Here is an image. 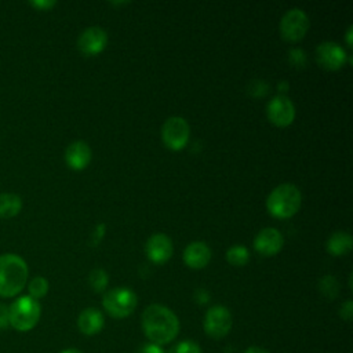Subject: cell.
I'll return each instance as SVG.
<instances>
[{
  "mask_svg": "<svg viewBox=\"0 0 353 353\" xmlns=\"http://www.w3.org/2000/svg\"><path fill=\"white\" fill-rule=\"evenodd\" d=\"M142 328L152 343H170L179 332V320L168 307L153 303L142 313Z\"/></svg>",
  "mask_w": 353,
  "mask_h": 353,
  "instance_id": "obj_1",
  "label": "cell"
},
{
  "mask_svg": "<svg viewBox=\"0 0 353 353\" xmlns=\"http://www.w3.org/2000/svg\"><path fill=\"white\" fill-rule=\"evenodd\" d=\"M28 274V265L19 255H0V296L12 298L18 295L26 285Z\"/></svg>",
  "mask_w": 353,
  "mask_h": 353,
  "instance_id": "obj_2",
  "label": "cell"
},
{
  "mask_svg": "<svg viewBox=\"0 0 353 353\" xmlns=\"http://www.w3.org/2000/svg\"><path fill=\"white\" fill-rule=\"evenodd\" d=\"M302 203L301 190L292 183H281L274 188L266 200L268 211L272 216L279 219H287L294 216Z\"/></svg>",
  "mask_w": 353,
  "mask_h": 353,
  "instance_id": "obj_3",
  "label": "cell"
},
{
  "mask_svg": "<svg viewBox=\"0 0 353 353\" xmlns=\"http://www.w3.org/2000/svg\"><path fill=\"white\" fill-rule=\"evenodd\" d=\"M10 325L21 332L30 331L36 327L40 320L41 307L39 301L33 299L29 295H23L17 298L10 306Z\"/></svg>",
  "mask_w": 353,
  "mask_h": 353,
  "instance_id": "obj_4",
  "label": "cell"
},
{
  "mask_svg": "<svg viewBox=\"0 0 353 353\" xmlns=\"http://www.w3.org/2000/svg\"><path fill=\"white\" fill-rule=\"evenodd\" d=\"M138 298L134 291L128 288H113L103 295L102 305L105 310L114 319H124L130 316L137 307Z\"/></svg>",
  "mask_w": 353,
  "mask_h": 353,
  "instance_id": "obj_5",
  "label": "cell"
},
{
  "mask_svg": "<svg viewBox=\"0 0 353 353\" xmlns=\"http://www.w3.org/2000/svg\"><path fill=\"white\" fill-rule=\"evenodd\" d=\"M190 128L183 117H168L161 127V139L164 145L171 150H181L189 141Z\"/></svg>",
  "mask_w": 353,
  "mask_h": 353,
  "instance_id": "obj_6",
  "label": "cell"
},
{
  "mask_svg": "<svg viewBox=\"0 0 353 353\" xmlns=\"http://www.w3.org/2000/svg\"><path fill=\"white\" fill-rule=\"evenodd\" d=\"M309 29V18L301 8H291L280 21V33L287 41H299Z\"/></svg>",
  "mask_w": 353,
  "mask_h": 353,
  "instance_id": "obj_7",
  "label": "cell"
},
{
  "mask_svg": "<svg viewBox=\"0 0 353 353\" xmlns=\"http://www.w3.org/2000/svg\"><path fill=\"white\" fill-rule=\"evenodd\" d=\"M232 314L228 307L216 305L207 310L204 317V331L208 336L214 339H221L226 336L232 328Z\"/></svg>",
  "mask_w": 353,
  "mask_h": 353,
  "instance_id": "obj_8",
  "label": "cell"
},
{
  "mask_svg": "<svg viewBox=\"0 0 353 353\" xmlns=\"http://www.w3.org/2000/svg\"><path fill=\"white\" fill-rule=\"evenodd\" d=\"M268 119L277 127H287L295 119V106L285 95H277L268 103Z\"/></svg>",
  "mask_w": 353,
  "mask_h": 353,
  "instance_id": "obj_9",
  "label": "cell"
},
{
  "mask_svg": "<svg viewBox=\"0 0 353 353\" xmlns=\"http://www.w3.org/2000/svg\"><path fill=\"white\" fill-rule=\"evenodd\" d=\"M346 58L345 50L334 41H324L316 48L317 63L327 70L341 69L346 63Z\"/></svg>",
  "mask_w": 353,
  "mask_h": 353,
  "instance_id": "obj_10",
  "label": "cell"
},
{
  "mask_svg": "<svg viewBox=\"0 0 353 353\" xmlns=\"http://www.w3.org/2000/svg\"><path fill=\"white\" fill-rule=\"evenodd\" d=\"M108 44V33L99 26H91L81 32L77 39V48L84 55H97L105 50Z\"/></svg>",
  "mask_w": 353,
  "mask_h": 353,
  "instance_id": "obj_11",
  "label": "cell"
},
{
  "mask_svg": "<svg viewBox=\"0 0 353 353\" xmlns=\"http://www.w3.org/2000/svg\"><path fill=\"white\" fill-rule=\"evenodd\" d=\"M172 250L174 247H172L171 239L163 233H156L150 236L145 245L148 258L156 265H161L167 262L172 255Z\"/></svg>",
  "mask_w": 353,
  "mask_h": 353,
  "instance_id": "obj_12",
  "label": "cell"
},
{
  "mask_svg": "<svg viewBox=\"0 0 353 353\" xmlns=\"http://www.w3.org/2000/svg\"><path fill=\"white\" fill-rule=\"evenodd\" d=\"M283 244H284V239L281 233L274 228L262 229L254 240L255 250L265 256H272L279 254L280 250L283 248Z\"/></svg>",
  "mask_w": 353,
  "mask_h": 353,
  "instance_id": "obj_13",
  "label": "cell"
},
{
  "mask_svg": "<svg viewBox=\"0 0 353 353\" xmlns=\"http://www.w3.org/2000/svg\"><path fill=\"white\" fill-rule=\"evenodd\" d=\"M66 164L76 171L84 170L91 161V149L84 141L72 142L65 150Z\"/></svg>",
  "mask_w": 353,
  "mask_h": 353,
  "instance_id": "obj_14",
  "label": "cell"
},
{
  "mask_svg": "<svg viewBox=\"0 0 353 353\" xmlns=\"http://www.w3.org/2000/svg\"><path fill=\"white\" fill-rule=\"evenodd\" d=\"M211 259V250L204 241H193L183 250V262L192 269H203Z\"/></svg>",
  "mask_w": 353,
  "mask_h": 353,
  "instance_id": "obj_15",
  "label": "cell"
},
{
  "mask_svg": "<svg viewBox=\"0 0 353 353\" xmlns=\"http://www.w3.org/2000/svg\"><path fill=\"white\" fill-rule=\"evenodd\" d=\"M103 324H105L103 314H102V312H99V310L95 309V307H87V309H84V310L79 314V319H77V327H79V330H80L84 335H87V336H91V335L98 334V332L103 328Z\"/></svg>",
  "mask_w": 353,
  "mask_h": 353,
  "instance_id": "obj_16",
  "label": "cell"
},
{
  "mask_svg": "<svg viewBox=\"0 0 353 353\" xmlns=\"http://www.w3.org/2000/svg\"><path fill=\"white\" fill-rule=\"evenodd\" d=\"M353 247V239L346 232H335L328 240H327V251L334 255H346Z\"/></svg>",
  "mask_w": 353,
  "mask_h": 353,
  "instance_id": "obj_17",
  "label": "cell"
},
{
  "mask_svg": "<svg viewBox=\"0 0 353 353\" xmlns=\"http://www.w3.org/2000/svg\"><path fill=\"white\" fill-rule=\"evenodd\" d=\"M22 210V200L15 193H0V218L10 219Z\"/></svg>",
  "mask_w": 353,
  "mask_h": 353,
  "instance_id": "obj_18",
  "label": "cell"
},
{
  "mask_svg": "<svg viewBox=\"0 0 353 353\" xmlns=\"http://www.w3.org/2000/svg\"><path fill=\"white\" fill-rule=\"evenodd\" d=\"M226 259L233 266H244L250 261V252L243 245H233L226 251Z\"/></svg>",
  "mask_w": 353,
  "mask_h": 353,
  "instance_id": "obj_19",
  "label": "cell"
},
{
  "mask_svg": "<svg viewBox=\"0 0 353 353\" xmlns=\"http://www.w3.org/2000/svg\"><path fill=\"white\" fill-rule=\"evenodd\" d=\"M48 281L46 277L43 276H36L33 277L29 284H28V290H29V296H32L33 299H40L43 296L47 295L48 292Z\"/></svg>",
  "mask_w": 353,
  "mask_h": 353,
  "instance_id": "obj_20",
  "label": "cell"
},
{
  "mask_svg": "<svg viewBox=\"0 0 353 353\" xmlns=\"http://www.w3.org/2000/svg\"><path fill=\"white\" fill-rule=\"evenodd\" d=\"M88 283L95 292H102L109 283V276L103 269H92L88 274Z\"/></svg>",
  "mask_w": 353,
  "mask_h": 353,
  "instance_id": "obj_21",
  "label": "cell"
},
{
  "mask_svg": "<svg viewBox=\"0 0 353 353\" xmlns=\"http://www.w3.org/2000/svg\"><path fill=\"white\" fill-rule=\"evenodd\" d=\"M319 290L320 292L328 298V299H334L338 295L339 291V284L336 281V279L334 276H324L320 281H319Z\"/></svg>",
  "mask_w": 353,
  "mask_h": 353,
  "instance_id": "obj_22",
  "label": "cell"
},
{
  "mask_svg": "<svg viewBox=\"0 0 353 353\" xmlns=\"http://www.w3.org/2000/svg\"><path fill=\"white\" fill-rule=\"evenodd\" d=\"M171 353H201V347L193 341H181L172 347Z\"/></svg>",
  "mask_w": 353,
  "mask_h": 353,
  "instance_id": "obj_23",
  "label": "cell"
},
{
  "mask_svg": "<svg viewBox=\"0 0 353 353\" xmlns=\"http://www.w3.org/2000/svg\"><path fill=\"white\" fill-rule=\"evenodd\" d=\"M288 61L294 68H303L306 63V55L301 48H292L288 52Z\"/></svg>",
  "mask_w": 353,
  "mask_h": 353,
  "instance_id": "obj_24",
  "label": "cell"
},
{
  "mask_svg": "<svg viewBox=\"0 0 353 353\" xmlns=\"http://www.w3.org/2000/svg\"><path fill=\"white\" fill-rule=\"evenodd\" d=\"M29 4L37 10L47 11V10H51L57 4V1L55 0H32L29 1Z\"/></svg>",
  "mask_w": 353,
  "mask_h": 353,
  "instance_id": "obj_25",
  "label": "cell"
},
{
  "mask_svg": "<svg viewBox=\"0 0 353 353\" xmlns=\"http://www.w3.org/2000/svg\"><path fill=\"white\" fill-rule=\"evenodd\" d=\"M339 314H341V317H342L343 320L350 321L352 317H353V302H352V301H346V302L342 305V307H341V310H339Z\"/></svg>",
  "mask_w": 353,
  "mask_h": 353,
  "instance_id": "obj_26",
  "label": "cell"
},
{
  "mask_svg": "<svg viewBox=\"0 0 353 353\" xmlns=\"http://www.w3.org/2000/svg\"><path fill=\"white\" fill-rule=\"evenodd\" d=\"M10 325L8 306L0 302V328H7Z\"/></svg>",
  "mask_w": 353,
  "mask_h": 353,
  "instance_id": "obj_27",
  "label": "cell"
},
{
  "mask_svg": "<svg viewBox=\"0 0 353 353\" xmlns=\"http://www.w3.org/2000/svg\"><path fill=\"white\" fill-rule=\"evenodd\" d=\"M138 353H164V350H163V347H161L160 345L148 342V343H143V345L138 349Z\"/></svg>",
  "mask_w": 353,
  "mask_h": 353,
  "instance_id": "obj_28",
  "label": "cell"
},
{
  "mask_svg": "<svg viewBox=\"0 0 353 353\" xmlns=\"http://www.w3.org/2000/svg\"><path fill=\"white\" fill-rule=\"evenodd\" d=\"M194 298H196V301H197L200 305H204V303H207V302H208V299H210V295H208V292H207L205 290H203V288H199V290H196Z\"/></svg>",
  "mask_w": 353,
  "mask_h": 353,
  "instance_id": "obj_29",
  "label": "cell"
},
{
  "mask_svg": "<svg viewBox=\"0 0 353 353\" xmlns=\"http://www.w3.org/2000/svg\"><path fill=\"white\" fill-rule=\"evenodd\" d=\"M103 233H105V225H103V223H101V225H98V226H97V229H95V232H94L92 243H94V244H98V243L101 241V239H102Z\"/></svg>",
  "mask_w": 353,
  "mask_h": 353,
  "instance_id": "obj_30",
  "label": "cell"
},
{
  "mask_svg": "<svg viewBox=\"0 0 353 353\" xmlns=\"http://www.w3.org/2000/svg\"><path fill=\"white\" fill-rule=\"evenodd\" d=\"M244 353H269V352L263 347H259V346H250L248 349L244 350Z\"/></svg>",
  "mask_w": 353,
  "mask_h": 353,
  "instance_id": "obj_31",
  "label": "cell"
},
{
  "mask_svg": "<svg viewBox=\"0 0 353 353\" xmlns=\"http://www.w3.org/2000/svg\"><path fill=\"white\" fill-rule=\"evenodd\" d=\"M352 30H353V28L352 26H349V29H347V32H346V41H347V46H352Z\"/></svg>",
  "mask_w": 353,
  "mask_h": 353,
  "instance_id": "obj_32",
  "label": "cell"
},
{
  "mask_svg": "<svg viewBox=\"0 0 353 353\" xmlns=\"http://www.w3.org/2000/svg\"><path fill=\"white\" fill-rule=\"evenodd\" d=\"M59 353H83V352L79 350V349H65V350H62Z\"/></svg>",
  "mask_w": 353,
  "mask_h": 353,
  "instance_id": "obj_33",
  "label": "cell"
}]
</instances>
